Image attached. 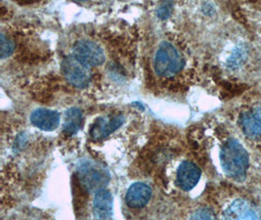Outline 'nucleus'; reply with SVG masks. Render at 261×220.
<instances>
[{
    "instance_id": "f257e3e1",
    "label": "nucleus",
    "mask_w": 261,
    "mask_h": 220,
    "mask_svg": "<svg viewBox=\"0 0 261 220\" xmlns=\"http://www.w3.org/2000/svg\"><path fill=\"white\" fill-rule=\"evenodd\" d=\"M221 166L228 176L243 178L249 168V155L244 146L236 139H229L220 152Z\"/></svg>"
},
{
    "instance_id": "f03ea898",
    "label": "nucleus",
    "mask_w": 261,
    "mask_h": 220,
    "mask_svg": "<svg viewBox=\"0 0 261 220\" xmlns=\"http://www.w3.org/2000/svg\"><path fill=\"white\" fill-rule=\"evenodd\" d=\"M185 60L177 47L163 41L155 51L153 61L154 72L161 78H172L184 68Z\"/></svg>"
},
{
    "instance_id": "7ed1b4c3",
    "label": "nucleus",
    "mask_w": 261,
    "mask_h": 220,
    "mask_svg": "<svg viewBox=\"0 0 261 220\" xmlns=\"http://www.w3.org/2000/svg\"><path fill=\"white\" fill-rule=\"evenodd\" d=\"M77 176L88 193H96L107 187L111 175L107 167L100 162L83 160L77 164Z\"/></svg>"
},
{
    "instance_id": "20e7f679",
    "label": "nucleus",
    "mask_w": 261,
    "mask_h": 220,
    "mask_svg": "<svg viewBox=\"0 0 261 220\" xmlns=\"http://www.w3.org/2000/svg\"><path fill=\"white\" fill-rule=\"evenodd\" d=\"M62 71L68 82L79 89L86 88L91 81L90 67L84 65L72 55L63 60Z\"/></svg>"
},
{
    "instance_id": "39448f33",
    "label": "nucleus",
    "mask_w": 261,
    "mask_h": 220,
    "mask_svg": "<svg viewBox=\"0 0 261 220\" xmlns=\"http://www.w3.org/2000/svg\"><path fill=\"white\" fill-rule=\"evenodd\" d=\"M72 56L90 68L101 66L106 60L102 47L90 39L76 41L72 48Z\"/></svg>"
},
{
    "instance_id": "423d86ee",
    "label": "nucleus",
    "mask_w": 261,
    "mask_h": 220,
    "mask_svg": "<svg viewBox=\"0 0 261 220\" xmlns=\"http://www.w3.org/2000/svg\"><path fill=\"white\" fill-rule=\"evenodd\" d=\"M201 169L193 162H183L176 174V185L183 191H191L201 178Z\"/></svg>"
},
{
    "instance_id": "0eeeda50",
    "label": "nucleus",
    "mask_w": 261,
    "mask_h": 220,
    "mask_svg": "<svg viewBox=\"0 0 261 220\" xmlns=\"http://www.w3.org/2000/svg\"><path fill=\"white\" fill-rule=\"evenodd\" d=\"M124 123V116L122 115L113 116L111 119L106 117H98L90 128V136L92 139H104L110 134L115 132Z\"/></svg>"
},
{
    "instance_id": "6e6552de",
    "label": "nucleus",
    "mask_w": 261,
    "mask_h": 220,
    "mask_svg": "<svg viewBox=\"0 0 261 220\" xmlns=\"http://www.w3.org/2000/svg\"><path fill=\"white\" fill-rule=\"evenodd\" d=\"M151 197V187L142 182H136L129 187L125 196V201L127 206L132 209H141L149 203Z\"/></svg>"
},
{
    "instance_id": "1a4fd4ad",
    "label": "nucleus",
    "mask_w": 261,
    "mask_h": 220,
    "mask_svg": "<svg viewBox=\"0 0 261 220\" xmlns=\"http://www.w3.org/2000/svg\"><path fill=\"white\" fill-rule=\"evenodd\" d=\"M31 123L41 130L53 131L59 127V113L48 109H36L31 115Z\"/></svg>"
},
{
    "instance_id": "9d476101",
    "label": "nucleus",
    "mask_w": 261,
    "mask_h": 220,
    "mask_svg": "<svg viewBox=\"0 0 261 220\" xmlns=\"http://www.w3.org/2000/svg\"><path fill=\"white\" fill-rule=\"evenodd\" d=\"M92 210L97 219H110L113 217V196L109 190L102 189L96 192Z\"/></svg>"
},
{
    "instance_id": "9b49d317",
    "label": "nucleus",
    "mask_w": 261,
    "mask_h": 220,
    "mask_svg": "<svg viewBox=\"0 0 261 220\" xmlns=\"http://www.w3.org/2000/svg\"><path fill=\"white\" fill-rule=\"evenodd\" d=\"M240 124L249 137H261V107L243 113L240 116Z\"/></svg>"
},
{
    "instance_id": "f8f14e48",
    "label": "nucleus",
    "mask_w": 261,
    "mask_h": 220,
    "mask_svg": "<svg viewBox=\"0 0 261 220\" xmlns=\"http://www.w3.org/2000/svg\"><path fill=\"white\" fill-rule=\"evenodd\" d=\"M224 217L227 219H257L258 214L247 202L237 200L226 209Z\"/></svg>"
},
{
    "instance_id": "ddd939ff",
    "label": "nucleus",
    "mask_w": 261,
    "mask_h": 220,
    "mask_svg": "<svg viewBox=\"0 0 261 220\" xmlns=\"http://www.w3.org/2000/svg\"><path fill=\"white\" fill-rule=\"evenodd\" d=\"M83 125V112L77 108H71L65 113L63 124L64 132L68 135H73L79 132Z\"/></svg>"
},
{
    "instance_id": "4468645a",
    "label": "nucleus",
    "mask_w": 261,
    "mask_h": 220,
    "mask_svg": "<svg viewBox=\"0 0 261 220\" xmlns=\"http://www.w3.org/2000/svg\"><path fill=\"white\" fill-rule=\"evenodd\" d=\"M246 55V51L243 47H236L228 59V67L231 69H238L245 62Z\"/></svg>"
},
{
    "instance_id": "2eb2a0df",
    "label": "nucleus",
    "mask_w": 261,
    "mask_h": 220,
    "mask_svg": "<svg viewBox=\"0 0 261 220\" xmlns=\"http://www.w3.org/2000/svg\"><path fill=\"white\" fill-rule=\"evenodd\" d=\"M173 11V2L171 0H163L156 9L158 17L162 20H166Z\"/></svg>"
},
{
    "instance_id": "dca6fc26",
    "label": "nucleus",
    "mask_w": 261,
    "mask_h": 220,
    "mask_svg": "<svg viewBox=\"0 0 261 220\" xmlns=\"http://www.w3.org/2000/svg\"><path fill=\"white\" fill-rule=\"evenodd\" d=\"M14 43L3 33L1 34V58L5 59L11 56L14 52Z\"/></svg>"
},
{
    "instance_id": "f3484780",
    "label": "nucleus",
    "mask_w": 261,
    "mask_h": 220,
    "mask_svg": "<svg viewBox=\"0 0 261 220\" xmlns=\"http://www.w3.org/2000/svg\"><path fill=\"white\" fill-rule=\"evenodd\" d=\"M191 218L192 219H214L215 218V215L211 209H202L195 212L191 216Z\"/></svg>"
},
{
    "instance_id": "a211bd4d",
    "label": "nucleus",
    "mask_w": 261,
    "mask_h": 220,
    "mask_svg": "<svg viewBox=\"0 0 261 220\" xmlns=\"http://www.w3.org/2000/svg\"><path fill=\"white\" fill-rule=\"evenodd\" d=\"M74 1H79V2H84V1H87V0H74Z\"/></svg>"
}]
</instances>
